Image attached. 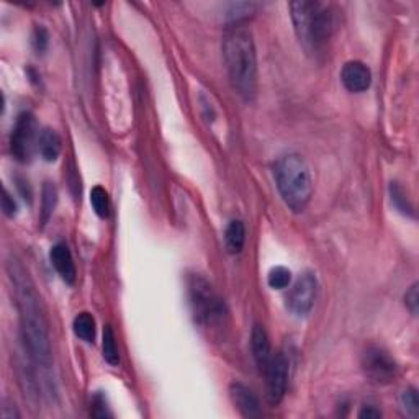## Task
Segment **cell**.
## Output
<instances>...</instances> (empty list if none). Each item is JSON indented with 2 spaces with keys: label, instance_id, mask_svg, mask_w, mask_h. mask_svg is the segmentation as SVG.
<instances>
[{
  "label": "cell",
  "instance_id": "obj_18",
  "mask_svg": "<svg viewBox=\"0 0 419 419\" xmlns=\"http://www.w3.org/2000/svg\"><path fill=\"white\" fill-rule=\"evenodd\" d=\"M102 352H104V359L109 362L110 365H119L120 354H119V347H116L115 333H114V329H111V326H105V329H104Z\"/></svg>",
  "mask_w": 419,
  "mask_h": 419
},
{
  "label": "cell",
  "instance_id": "obj_19",
  "mask_svg": "<svg viewBox=\"0 0 419 419\" xmlns=\"http://www.w3.org/2000/svg\"><path fill=\"white\" fill-rule=\"evenodd\" d=\"M390 198H391L393 207H395L398 212L403 214H408V217H415V208H413L410 200H408L405 190H403V187L398 182L390 183Z\"/></svg>",
  "mask_w": 419,
  "mask_h": 419
},
{
  "label": "cell",
  "instance_id": "obj_1",
  "mask_svg": "<svg viewBox=\"0 0 419 419\" xmlns=\"http://www.w3.org/2000/svg\"><path fill=\"white\" fill-rule=\"evenodd\" d=\"M7 272L12 280L15 303L18 308L20 337L25 352L35 365L48 369L51 365V342L42 298L35 289L27 270L17 260H8Z\"/></svg>",
  "mask_w": 419,
  "mask_h": 419
},
{
  "label": "cell",
  "instance_id": "obj_5",
  "mask_svg": "<svg viewBox=\"0 0 419 419\" xmlns=\"http://www.w3.org/2000/svg\"><path fill=\"white\" fill-rule=\"evenodd\" d=\"M188 300H190L192 313L195 321L202 326H213L223 321L224 303L214 293L212 285L202 275L193 274L188 277Z\"/></svg>",
  "mask_w": 419,
  "mask_h": 419
},
{
  "label": "cell",
  "instance_id": "obj_20",
  "mask_svg": "<svg viewBox=\"0 0 419 419\" xmlns=\"http://www.w3.org/2000/svg\"><path fill=\"white\" fill-rule=\"evenodd\" d=\"M90 203H92V208H94V212L97 213V217H100V218L109 217L110 200H109V193H107L104 187L97 186L92 188Z\"/></svg>",
  "mask_w": 419,
  "mask_h": 419
},
{
  "label": "cell",
  "instance_id": "obj_21",
  "mask_svg": "<svg viewBox=\"0 0 419 419\" xmlns=\"http://www.w3.org/2000/svg\"><path fill=\"white\" fill-rule=\"evenodd\" d=\"M290 282H292V272H290L287 267H282V265H279V267H274L267 275L269 287L274 289V290L287 289L290 285Z\"/></svg>",
  "mask_w": 419,
  "mask_h": 419
},
{
  "label": "cell",
  "instance_id": "obj_28",
  "mask_svg": "<svg viewBox=\"0 0 419 419\" xmlns=\"http://www.w3.org/2000/svg\"><path fill=\"white\" fill-rule=\"evenodd\" d=\"M359 418H362V419H378V418H382V413H380V410H377L375 406H372V405H369V406H364L360 410V413H359Z\"/></svg>",
  "mask_w": 419,
  "mask_h": 419
},
{
  "label": "cell",
  "instance_id": "obj_27",
  "mask_svg": "<svg viewBox=\"0 0 419 419\" xmlns=\"http://www.w3.org/2000/svg\"><path fill=\"white\" fill-rule=\"evenodd\" d=\"M17 181V188L20 190V193H22L23 200L32 203V197H33V190H32V186H30L28 181H25L23 177H17L15 178Z\"/></svg>",
  "mask_w": 419,
  "mask_h": 419
},
{
  "label": "cell",
  "instance_id": "obj_23",
  "mask_svg": "<svg viewBox=\"0 0 419 419\" xmlns=\"http://www.w3.org/2000/svg\"><path fill=\"white\" fill-rule=\"evenodd\" d=\"M90 415L95 416V418H110L111 413L109 411V406H107V400L105 396L102 395V393H97L94 396V400H92V405H90Z\"/></svg>",
  "mask_w": 419,
  "mask_h": 419
},
{
  "label": "cell",
  "instance_id": "obj_16",
  "mask_svg": "<svg viewBox=\"0 0 419 419\" xmlns=\"http://www.w3.org/2000/svg\"><path fill=\"white\" fill-rule=\"evenodd\" d=\"M74 334L79 337L80 341L87 342V344H92L95 341V320L90 313H79L74 318Z\"/></svg>",
  "mask_w": 419,
  "mask_h": 419
},
{
  "label": "cell",
  "instance_id": "obj_25",
  "mask_svg": "<svg viewBox=\"0 0 419 419\" xmlns=\"http://www.w3.org/2000/svg\"><path fill=\"white\" fill-rule=\"evenodd\" d=\"M405 303L406 308L411 311V315H418V306H419V293H418V284H413L411 289L408 290L405 295Z\"/></svg>",
  "mask_w": 419,
  "mask_h": 419
},
{
  "label": "cell",
  "instance_id": "obj_10",
  "mask_svg": "<svg viewBox=\"0 0 419 419\" xmlns=\"http://www.w3.org/2000/svg\"><path fill=\"white\" fill-rule=\"evenodd\" d=\"M341 80L352 94H362L372 84V73L362 61H349L341 71Z\"/></svg>",
  "mask_w": 419,
  "mask_h": 419
},
{
  "label": "cell",
  "instance_id": "obj_4",
  "mask_svg": "<svg viewBox=\"0 0 419 419\" xmlns=\"http://www.w3.org/2000/svg\"><path fill=\"white\" fill-rule=\"evenodd\" d=\"M274 178L285 205L301 213L313 195V181L308 162L300 154H285L274 164Z\"/></svg>",
  "mask_w": 419,
  "mask_h": 419
},
{
  "label": "cell",
  "instance_id": "obj_12",
  "mask_svg": "<svg viewBox=\"0 0 419 419\" xmlns=\"http://www.w3.org/2000/svg\"><path fill=\"white\" fill-rule=\"evenodd\" d=\"M49 259H51V264H53L54 270L58 272L59 277L63 279L66 284L71 285L75 282L78 270H75L73 254H71L69 248L66 246V244H63V243L54 244V246L51 248Z\"/></svg>",
  "mask_w": 419,
  "mask_h": 419
},
{
  "label": "cell",
  "instance_id": "obj_22",
  "mask_svg": "<svg viewBox=\"0 0 419 419\" xmlns=\"http://www.w3.org/2000/svg\"><path fill=\"white\" fill-rule=\"evenodd\" d=\"M401 406L405 413L410 418H418L419 415V398L418 391L415 388H406L405 391L401 393Z\"/></svg>",
  "mask_w": 419,
  "mask_h": 419
},
{
  "label": "cell",
  "instance_id": "obj_3",
  "mask_svg": "<svg viewBox=\"0 0 419 419\" xmlns=\"http://www.w3.org/2000/svg\"><path fill=\"white\" fill-rule=\"evenodd\" d=\"M296 37L311 54L326 49L334 28V12L329 4L318 0H296L290 4Z\"/></svg>",
  "mask_w": 419,
  "mask_h": 419
},
{
  "label": "cell",
  "instance_id": "obj_14",
  "mask_svg": "<svg viewBox=\"0 0 419 419\" xmlns=\"http://www.w3.org/2000/svg\"><path fill=\"white\" fill-rule=\"evenodd\" d=\"M61 150H63V140L59 133L51 128H43L38 138V152L43 159L46 162H54L59 157Z\"/></svg>",
  "mask_w": 419,
  "mask_h": 419
},
{
  "label": "cell",
  "instance_id": "obj_8",
  "mask_svg": "<svg viewBox=\"0 0 419 419\" xmlns=\"http://www.w3.org/2000/svg\"><path fill=\"white\" fill-rule=\"evenodd\" d=\"M265 385H267V398L270 405H279L284 400L289 385L290 359L284 351L270 357L265 367Z\"/></svg>",
  "mask_w": 419,
  "mask_h": 419
},
{
  "label": "cell",
  "instance_id": "obj_9",
  "mask_svg": "<svg viewBox=\"0 0 419 419\" xmlns=\"http://www.w3.org/2000/svg\"><path fill=\"white\" fill-rule=\"evenodd\" d=\"M316 293H318V279L313 272H303L296 279L293 287L287 295V308L295 316H306L313 310Z\"/></svg>",
  "mask_w": 419,
  "mask_h": 419
},
{
  "label": "cell",
  "instance_id": "obj_17",
  "mask_svg": "<svg viewBox=\"0 0 419 419\" xmlns=\"http://www.w3.org/2000/svg\"><path fill=\"white\" fill-rule=\"evenodd\" d=\"M42 195V212H40L42 217H40V219H42V224H46L54 212L56 203H58V188H56L54 183L44 182Z\"/></svg>",
  "mask_w": 419,
  "mask_h": 419
},
{
  "label": "cell",
  "instance_id": "obj_15",
  "mask_svg": "<svg viewBox=\"0 0 419 419\" xmlns=\"http://www.w3.org/2000/svg\"><path fill=\"white\" fill-rule=\"evenodd\" d=\"M224 243H226V249L231 254H238L243 251L244 243H246V228H244L243 221L233 219L228 224L226 231H224Z\"/></svg>",
  "mask_w": 419,
  "mask_h": 419
},
{
  "label": "cell",
  "instance_id": "obj_6",
  "mask_svg": "<svg viewBox=\"0 0 419 419\" xmlns=\"http://www.w3.org/2000/svg\"><path fill=\"white\" fill-rule=\"evenodd\" d=\"M40 131L37 128V120L30 111H23L17 116L15 126L10 135V151L18 162H30L33 152L38 150Z\"/></svg>",
  "mask_w": 419,
  "mask_h": 419
},
{
  "label": "cell",
  "instance_id": "obj_11",
  "mask_svg": "<svg viewBox=\"0 0 419 419\" xmlns=\"http://www.w3.org/2000/svg\"><path fill=\"white\" fill-rule=\"evenodd\" d=\"M229 396H231L233 405L244 418H257L260 415L259 398L249 387L243 383H233L229 387Z\"/></svg>",
  "mask_w": 419,
  "mask_h": 419
},
{
  "label": "cell",
  "instance_id": "obj_24",
  "mask_svg": "<svg viewBox=\"0 0 419 419\" xmlns=\"http://www.w3.org/2000/svg\"><path fill=\"white\" fill-rule=\"evenodd\" d=\"M33 48L37 49V53H44L46 48H48L49 44V35H48V30L44 27H37L33 32Z\"/></svg>",
  "mask_w": 419,
  "mask_h": 419
},
{
  "label": "cell",
  "instance_id": "obj_13",
  "mask_svg": "<svg viewBox=\"0 0 419 419\" xmlns=\"http://www.w3.org/2000/svg\"><path fill=\"white\" fill-rule=\"evenodd\" d=\"M251 351H253L255 365H257L260 370H265L270 357H272V352H270L269 336H267V331L264 329V326L254 324L253 333H251Z\"/></svg>",
  "mask_w": 419,
  "mask_h": 419
},
{
  "label": "cell",
  "instance_id": "obj_2",
  "mask_svg": "<svg viewBox=\"0 0 419 419\" xmlns=\"http://www.w3.org/2000/svg\"><path fill=\"white\" fill-rule=\"evenodd\" d=\"M223 58L234 92L243 100L253 102L257 95V54L246 22L228 25L223 35Z\"/></svg>",
  "mask_w": 419,
  "mask_h": 419
},
{
  "label": "cell",
  "instance_id": "obj_7",
  "mask_svg": "<svg viewBox=\"0 0 419 419\" xmlns=\"http://www.w3.org/2000/svg\"><path fill=\"white\" fill-rule=\"evenodd\" d=\"M362 370L370 382L387 385L398 374V365L385 349L378 346L367 347L362 354Z\"/></svg>",
  "mask_w": 419,
  "mask_h": 419
},
{
  "label": "cell",
  "instance_id": "obj_26",
  "mask_svg": "<svg viewBox=\"0 0 419 419\" xmlns=\"http://www.w3.org/2000/svg\"><path fill=\"white\" fill-rule=\"evenodd\" d=\"M2 210L5 213V217L8 218H13L15 214H17V203L12 197H10V193L4 188V197H2Z\"/></svg>",
  "mask_w": 419,
  "mask_h": 419
}]
</instances>
